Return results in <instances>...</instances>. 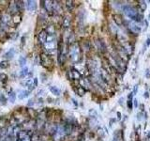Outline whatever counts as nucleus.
<instances>
[{
  "instance_id": "f257e3e1",
  "label": "nucleus",
  "mask_w": 150,
  "mask_h": 141,
  "mask_svg": "<svg viewBox=\"0 0 150 141\" xmlns=\"http://www.w3.org/2000/svg\"><path fill=\"white\" fill-rule=\"evenodd\" d=\"M124 13L128 16L129 19H131L134 22H140L142 21V15H140V13L138 12V11L135 8L129 6V5H125L122 8Z\"/></svg>"
},
{
  "instance_id": "f03ea898",
  "label": "nucleus",
  "mask_w": 150,
  "mask_h": 141,
  "mask_svg": "<svg viewBox=\"0 0 150 141\" xmlns=\"http://www.w3.org/2000/svg\"><path fill=\"white\" fill-rule=\"evenodd\" d=\"M80 54H81V49H80V46L77 42H75V43L70 45L69 50V56L73 62H77L79 60Z\"/></svg>"
},
{
  "instance_id": "7ed1b4c3",
  "label": "nucleus",
  "mask_w": 150,
  "mask_h": 141,
  "mask_svg": "<svg viewBox=\"0 0 150 141\" xmlns=\"http://www.w3.org/2000/svg\"><path fill=\"white\" fill-rule=\"evenodd\" d=\"M40 64L43 66V67L49 69L50 67L53 66V60H52V58L47 54L42 53L40 55Z\"/></svg>"
},
{
  "instance_id": "20e7f679",
  "label": "nucleus",
  "mask_w": 150,
  "mask_h": 141,
  "mask_svg": "<svg viewBox=\"0 0 150 141\" xmlns=\"http://www.w3.org/2000/svg\"><path fill=\"white\" fill-rule=\"evenodd\" d=\"M128 28L129 30L134 35H139L141 33V26H139L135 22H129L128 23Z\"/></svg>"
},
{
  "instance_id": "39448f33",
  "label": "nucleus",
  "mask_w": 150,
  "mask_h": 141,
  "mask_svg": "<svg viewBox=\"0 0 150 141\" xmlns=\"http://www.w3.org/2000/svg\"><path fill=\"white\" fill-rule=\"evenodd\" d=\"M68 75H69V78L70 80H81L82 78V74L81 73L79 72L77 69L75 68H72L70 70H69L68 73Z\"/></svg>"
},
{
  "instance_id": "423d86ee",
  "label": "nucleus",
  "mask_w": 150,
  "mask_h": 141,
  "mask_svg": "<svg viewBox=\"0 0 150 141\" xmlns=\"http://www.w3.org/2000/svg\"><path fill=\"white\" fill-rule=\"evenodd\" d=\"M43 47L45 50H47V53H54L55 49L57 48V46H56V41H54V42H47L46 41L43 44Z\"/></svg>"
},
{
  "instance_id": "0eeeda50",
  "label": "nucleus",
  "mask_w": 150,
  "mask_h": 141,
  "mask_svg": "<svg viewBox=\"0 0 150 141\" xmlns=\"http://www.w3.org/2000/svg\"><path fill=\"white\" fill-rule=\"evenodd\" d=\"M25 6L26 8L27 11H35L36 9H37V7H38V4L36 1H31V0H29V1H25Z\"/></svg>"
},
{
  "instance_id": "6e6552de",
  "label": "nucleus",
  "mask_w": 150,
  "mask_h": 141,
  "mask_svg": "<svg viewBox=\"0 0 150 141\" xmlns=\"http://www.w3.org/2000/svg\"><path fill=\"white\" fill-rule=\"evenodd\" d=\"M47 36H48V34H47L46 30H41L39 34H38V41H39V43L40 44H42L43 45L45 42H46V39H47Z\"/></svg>"
},
{
  "instance_id": "1a4fd4ad",
  "label": "nucleus",
  "mask_w": 150,
  "mask_h": 141,
  "mask_svg": "<svg viewBox=\"0 0 150 141\" xmlns=\"http://www.w3.org/2000/svg\"><path fill=\"white\" fill-rule=\"evenodd\" d=\"M41 3H43L42 4V6L44 7L45 9V11L47 12H52L53 11V1H41Z\"/></svg>"
},
{
  "instance_id": "9d476101",
  "label": "nucleus",
  "mask_w": 150,
  "mask_h": 141,
  "mask_svg": "<svg viewBox=\"0 0 150 141\" xmlns=\"http://www.w3.org/2000/svg\"><path fill=\"white\" fill-rule=\"evenodd\" d=\"M30 95V91L29 90H18V94H17V97L20 99V100H23V99L27 98L28 96Z\"/></svg>"
},
{
  "instance_id": "9b49d317",
  "label": "nucleus",
  "mask_w": 150,
  "mask_h": 141,
  "mask_svg": "<svg viewBox=\"0 0 150 141\" xmlns=\"http://www.w3.org/2000/svg\"><path fill=\"white\" fill-rule=\"evenodd\" d=\"M70 22H71V20H70V17L69 16H65L64 19H63V22H62V26L64 29H68V28L70 26Z\"/></svg>"
},
{
  "instance_id": "f8f14e48",
  "label": "nucleus",
  "mask_w": 150,
  "mask_h": 141,
  "mask_svg": "<svg viewBox=\"0 0 150 141\" xmlns=\"http://www.w3.org/2000/svg\"><path fill=\"white\" fill-rule=\"evenodd\" d=\"M11 17L9 14H3L1 16V23L6 26L8 25V23L11 22Z\"/></svg>"
},
{
  "instance_id": "ddd939ff",
  "label": "nucleus",
  "mask_w": 150,
  "mask_h": 141,
  "mask_svg": "<svg viewBox=\"0 0 150 141\" xmlns=\"http://www.w3.org/2000/svg\"><path fill=\"white\" fill-rule=\"evenodd\" d=\"M49 89H50V91L52 92V94H54V96H59L61 94L60 89L57 87H55V86H51L49 88Z\"/></svg>"
},
{
  "instance_id": "4468645a",
  "label": "nucleus",
  "mask_w": 150,
  "mask_h": 141,
  "mask_svg": "<svg viewBox=\"0 0 150 141\" xmlns=\"http://www.w3.org/2000/svg\"><path fill=\"white\" fill-rule=\"evenodd\" d=\"M14 55H15V50H14V48H11V49H9L6 54L4 55V56L6 58H12L13 56H14Z\"/></svg>"
},
{
  "instance_id": "2eb2a0df",
  "label": "nucleus",
  "mask_w": 150,
  "mask_h": 141,
  "mask_svg": "<svg viewBox=\"0 0 150 141\" xmlns=\"http://www.w3.org/2000/svg\"><path fill=\"white\" fill-rule=\"evenodd\" d=\"M28 73H29V72H28V68L26 67V66H25V67H23L22 69V70L20 72V77L21 78H25V77L27 76Z\"/></svg>"
},
{
  "instance_id": "dca6fc26",
  "label": "nucleus",
  "mask_w": 150,
  "mask_h": 141,
  "mask_svg": "<svg viewBox=\"0 0 150 141\" xmlns=\"http://www.w3.org/2000/svg\"><path fill=\"white\" fill-rule=\"evenodd\" d=\"M9 61L8 60H2L1 62H0V68L2 70H5V69H8L9 67Z\"/></svg>"
},
{
  "instance_id": "f3484780",
  "label": "nucleus",
  "mask_w": 150,
  "mask_h": 141,
  "mask_svg": "<svg viewBox=\"0 0 150 141\" xmlns=\"http://www.w3.org/2000/svg\"><path fill=\"white\" fill-rule=\"evenodd\" d=\"M66 8L69 11H71L74 9V3L73 1H66Z\"/></svg>"
},
{
  "instance_id": "a211bd4d",
  "label": "nucleus",
  "mask_w": 150,
  "mask_h": 141,
  "mask_svg": "<svg viewBox=\"0 0 150 141\" xmlns=\"http://www.w3.org/2000/svg\"><path fill=\"white\" fill-rule=\"evenodd\" d=\"M54 31H55V29H54V26H49L46 28V32L48 35H54Z\"/></svg>"
},
{
  "instance_id": "6ab92c4d",
  "label": "nucleus",
  "mask_w": 150,
  "mask_h": 141,
  "mask_svg": "<svg viewBox=\"0 0 150 141\" xmlns=\"http://www.w3.org/2000/svg\"><path fill=\"white\" fill-rule=\"evenodd\" d=\"M8 99H9V102L11 103H13L16 100V93L13 92V91H11L8 93Z\"/></svg>"
},
{
  "instance_id": "aec40b11",
  "label": "nucleus",
  "mask_w": 150,
  "mask_h": 141,
  "mask_svg": "<svg viewBox=\"0 0 150 141\" xmlns=\"http://www.w3.org/2000/svg\"><path fill=\"white\" fill-rule=\"evenodd\" d=\"M86 89H84L83 88H82L81 86H79L78 88H77V89H76V92H77V94L79 96H83L84 94H86Z\"/></svg>"
},
{
  "instance_id": "412c9836",
  "label": "nucleus",
  "mask_w": 150,
  "mask_h": 141,
  "mask_svg": "<svg viewBox=\"0 0 150 141\" xmlns=\"http://www.w3.org/2000/svg\"><path fill=\"white\" fill-rule=\"evenodd\" d=\"M18 61H19V64H20L21 67H25V65L26 64V58L25 56H20Z\"/></svg>"
},
{
  "instance_id": "4be33fe9",
  "label": "nucleus",
  "mask_w": 150,
  "mask_h": 141,
  "mask_svg": "<svg viewBox=\"0 0 150 141\" xmlns=\"http://www.w3.org/2000/svg\"><path fill=\"white\" fill-rule=\"evenodd\" d=\"M12 21L14 24H19L21 22V15H19V14H15V15H13V19H12Z\"/></svg>"
},
{
  "instance_id": "5701e85b",
  "label": "nucleus",
  "mask_w": 150,
  "mask_h": 141,
  "mask_svg": "<svg viewBox=\"0 0 150 141\" xmlns=\"http://www.w3.org/2000/svg\"><path fill=\"white\" fill-rule=\"evenodd\" d=\"M97 43H98V50H100V51H104L105 49V46H104V43H103L102 41H97Z\"/></svg>"
},
{
  "instance_id": "b1692460",
  "label": "nucleus",
  "mask_w": 150,
  "mask_h": 141,
  "mask_svg": "<svg viewBox=\"0 0 150 141\" xmlns=\"http://www.w3.org/2000/svg\"><path fill=\"white\" fill-rule=\"evenodd\" d=\"M0 102H1L3 105H6V103H7V98L5 97L4 94H1L0 95Z\"/></svg>"
},
{
  "instance_id": "393cba45",
  "label": "nucleus",
  "mask_w": 150,
  "mask_h": 141,
  "mask_svg": "<svg viewBox=\"0 0 150 141\" xmlns=\"http://www.w3.org/2000/svg\"><path fill=\"white\" fill-rule=\"evenodd\" d=\"M0 78H1V81L2 82H7V80H8V76L5 73H1V74H0Z\"/></svg>"
},
{
  "instance_id": "a878e982",
  "label": "nucleus",
  "mask_w": 150,
  "mask_h": 141,
  "mask_svg": "<svg viewBox=\"0 0 150 141\" xmlns=\"http://www.w3.org/2000/svg\"><path fill=\"white\" fill-rule=\"evenodd\" d=\"M127 105H128V107L129 108V109H132L133 105H132V101H131V99H129L128 103H127Z\"/></svg>"
},
{
  "instance_id": "bb28decb",
  "label": "nucleus",
  "mask_w": 150,
  "mask_h": 141,
  "mask_svg": "<svg viewBox=\"0 0 150 141\" xmlns=\"http://www.w3.org/2000/svg\"><path fill=\"white\" fill-rule=\"evenodd\" d=\"M149 44H150V39L148 38V39L146 40V41H145V43H144V52L145 51V49H146V47H148L149 46Z\"/></svg>"
},
{
  "instance_id": "cd10ccee",
  "label": "nucleus",
  "mask_w": 150,
  "mask_h": 141,
  "mask_svg": "<svg viewBox=\"0 0 150 141\" xmlns=\"http://www.w3.org/2000/svg\"><path fill=\"white\" fill-rule=\"evenodd\" d=\"M25 43V37H22V39H21V48H23V44Z\"/></svg>"
},
{
  "instance_id": "c85d7f7f",
  "label": "nucleus",
  "mask_w": 150,
  "mask_h": 141,
  "mask_svg": "<svg viewBox=\"0 0 150 141\" xmlns=\"http://www.w3.org/2000/svg\"><path fill=\"white\" fill-rule=\"evenodd\" d=\"M140 6L142 7L143 9H145V8H146V5H145L144 1H140Z\"/></svg>"
},
{
  "instance_id": "c756f323",
  "label": "nucleus",
  "mask_w": 150,
  "mask_h": 141,
  "mask_svg": "<svg viewBox=\"0 0 150 141\" xmlns=\"http://www.w3.org/2000/svg\"><path fill=\"white\" fill-rule=\"evenodd\" d=\"M33 83H34V86L37 87L38 86V78H34V79H33Z\"/></svg>"
},
{
  "instance_id": "7c9ffc66",
  "label": "nucleus",
  "mask_w": 150,
  "mask_h": 141,
  "mask_svg": "<svg viewBox=\"0 0 150 141\" xmlns=\"http://www.w3.org/2000/svg\"><path fill=\"white\" fill-rule=\"evenodd\" d=\"M34 105V101H29V103H28V106H31V105Z\"/></svg>"
},
{
  "instance_id": "2f4dec72",
  "label": "nucleus",
  "mask_w": 150,
  "mask_h": 141,
  "mask_svg": "<svg viewBox=\"0 0 150 141\" xmlns=\"http://www.w3.org/2000/svg\"><path fill=\"white\" fill-rule=\"evenodd\" d=\"M134 105H135V106H137V105H138V103H137V100H136V99H134Z\"/></svg>"
},
{
  "instance_id": "473e14b6",
  "label": "nucleus",
  "mask_w": 150,
  "mask_h": 141,
  "mask_svg": "<svg viewBox=\"0 0 150 141\" xmlns=\"http://www.w3.org/2000/svg\"><path fill=\"white\" fill-rule=\"evenodd\" d=\"M16 141H19V140H18V139H16Z\"/></svg>"
}]
</instances>
